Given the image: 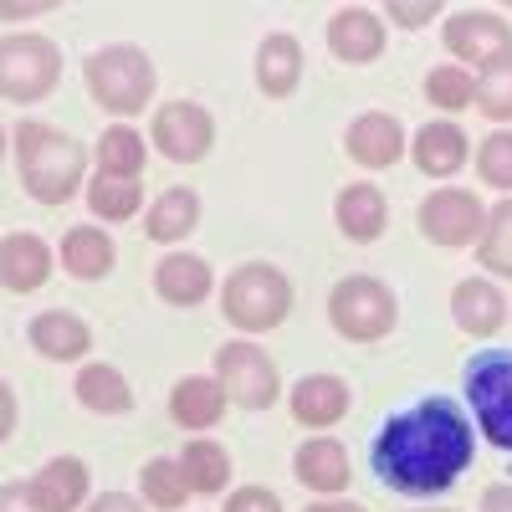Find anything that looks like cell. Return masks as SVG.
I'll use <instances>...</instances> for the list:
<instances>
[{"instance_id":"cell-1","label":"cell","mask_w":512,"mask_h":512,"mask_svg":"<svg viewBox=\"0 0 512 512\" xmlns=\"http://www.w3.org/2000/svg\"><path fill=\"white\" fill-rule=\"evenodd\" d=\"M477 456V431L451 395H425L400 410L374 436V477L400 497H441L451 492Z\"/></svg>"},{"instance_id":"cell-2","label":"cell","mask_w":512,"mask_h":512,"mask_svg":"<svg viewBox=\"0 0 512 512\" xmlns=\"http://www.w3.org/2000/svg\"><path fill=\"white\" fill-rule=\"evenodd\" d=\"M11 154H16L21 190L36 205H67L82 185H88V169H93L88 144L62 134L57 123H41V118H21L11 128Z\"/></svg>"},{"instance_id":"cell-3","label":"cell","mask_w":512,"mask_h":512,"mask_svg":"<svg viewBox=\"0 0 512 512\" xmlns=\"http://www.w3.org/2000/svg\"><path fill=\"white\" fill-rule=\"evenodd\" d=\"M82 82L108 118H139L154 103L159 67L139 41H108V47L82 57Z\"/></svg>"},{"instance_id":"cell-4","label":"cell","mask_w":512,"mask_h":512,"mask_svg":"<svg viewBox=\"0 0 512 512\" xmlns=\"http://www.w3.org/2000/svg\"><path fill=\"white\" fill-rule=\"evenodd\" d=\"M216 297H221V318L241 338H262L287 323L297 287L277 262H241V267H231L226 282H216Z\"/></svg>"},{"instance_id":"cell-5","label":"cell","mask_w":512,"mask_h":512,"mask_svg":"<svg viewBox=\"0 0 512 512\" xmlns=\"http://www.w3.org/2000/svg\"><path fill=\"white\" fill-rule=\"evenodd\" d=\"M328 323L344 344H384L400 323V297L390 282L369 272H349L328 292Z\"/></svg>"},{"instance_id":"cell-6","label":"cell","mask_w":512,"mask_h":512,"mask_svg":"<svg viewBox=\"0 0 512 512\" xmlns=\"http://www.w3.org/2000/svg\"><path fill=\"white\" fill-rule=\"evenodd\" d=\"M62 47L41 31H11L0 36V98L6 103H47L62 82Z\"/></svg>"},{"instance_id":"cell-7","label":"cell","mask_w":512,"mask_h":512,"mask_svg":"<svg viewBox=\"0 0 512 512\" xmlns=\"http://www.w3.org/2000/svg\"><path fill=\"white\" fill-rule=\"evenodd\" d=\"M210 374L221 379L226 400L236 410H246V415H262V410H272L282 400V369L256 338H226V344L216 349Z\"/></svg>"},{"instance_id":"cell-8","label":"cell","mask_w":512,"mask_h":512,"mask_svg":"<svg viewBox=\"0 0 512 512\" xmlns=\"http://www.w3.org/2000/svg\"><path fill=\"white\" fill-rule=\"evenodd\" d=\"M466 405L477 431L497 451H512V349H482L466 359Z\"/></svg>"},{"instance_id":"cell-9","label":"cell","mask_w":512,"mask_h":512,"mask_svg":"<svg viewBox=\"0 0 512 512\" xmlns=\"http://www.w3.org/2000/svg\"><path fill=\"white\" fill-rule=\"evenodd\" d=\"M415 221H420V236L431 241V246H441V251H466V246H477V236H482L487 205H482L477 190L446 180V185H436L431 195L420 200V216H415Z\"/></svg>"},{"instance_id":"cell-10","label":"cell","mask_w":512,"mask_h":512,"mask_svg":"<svg viewBox=\"0 0 512 512\" xmlns=\"http://www.w3.org/2000/svg\"><path fill=\"white\" fill-rule=\"evenodd\" d=\"M149 144L169 159V164H200L216 149V113L195 98H169L154 108L149 118Z\"/></svg>"},{"instance_id":"cell-11","label":"cell","mask_w":512,"mask_h":512,"mask_svg":"<svg viewBox=\"0 0 512 512\" xmlns=\"http://www.w3.org/2000/svg\"><path fill=\"white\" fill-rule=\"evenodd\" d=\"M323 41H328V52L338 62L369 67V62L384 57V47H390V21H384L379 11H369V6H338L323 26Z\"/></svg>"},{"instance_id":"cell-12","label":"cell","mask_w":512,"mask_h":512,"mask_svg":"<svg viewBox=\"0 0 512 512\" xmlns=\"http://www.w3.org/2000/svg\"><path fill=\"white\" fill-rule=\"evenodd\" d=\"M405 144H410L405 123H400L395 113H384V108L354 113L349 128H344V154H349L359 169H369V175L400 164V159H405Z\"/></svg>"},{"instance_id":"cell-13","label":"cell","mask_w":512,"mask_h":512,"mask_svg":"<svg viewBox=\"0 0 512 512\" xmlns=\"http://www.w3.org/2000/svg\"><path fill=\"white\" fill-rule=\"evenodd\" d=\"M441 41H446V57L451 62L482 67V62L512 52V26L502 16H492V11H456V16H446Z\"/></svg>"},{"instance_id":"cell-14","label":"cell","mask_w":512,"mask_h":512,"mask_svg":"<svg viewBox=\"0 0 512 512\" xmlns=\"http://www.w3.org/2000/svg\"><path fill=\"white\" fill-rule=\"evenodd\" d=\"M292 477L303 482L313 497H344L349 482H354L349 446H344V441H333L328 431H313L303 446L292 451Z\"/></svg>"},{"instance_id":"cell-15","label":"cell","mask_w":512,"mask_h":512,"mask_svg":"<svg viewBox=\"0 0 512 512\" xmlns=\"http://www.w3.org/2000/svg\"><path fill=\"white\" fill-rule=\"evenodd\" d=\"M410 154H415V169L420 175H431V180H456L466 164H472V139H466V128L456 118H431V123H420L415 128V139H410Z\"/></svg>"},{"instance_id":"cell-16","label":"cell","mask_w":512,"mask_h":512,"mask_svg":"<svg viewBox=\"0 0 512 512\" xmlns=\"http://www.w3.org/2000/svg\"><path fill=\"white\" fill-rule=\"evenodd\" d=\"M26 344L52 364H82L93 354V323L77 318L72 308H47L26 323Z\"/></svg>"},{"instance_id":"cell-17","label":"cell","mask_w":512,"mask_h":512,"mask_svg":"<svg viewBox=\"0 0 512 512\" xmlns=\"http://www.w3.org/2000/svg\"><path fill=\"white\" fill-rule=\"evenodd\" d=\"M26 487H31L41 512H82L93 497V472L82 456H52L26 477Z\"/></svg>"},{"instance_id":"cell-18","label":"cell","mask_w":512,"mask_h":512,"mask_svg":"<svg viewBox=\"0 0 512 512\" xmlns=\"http://www.w3.org/2000/svg\"><path fill=\"white\" fill-rule=\"evenodd\" d=\"M333 226L354 246H374L384 231H390V200H384V190L374 180H354L333 200Z\"/></svg>"},{"instance_id":"cell-19","label":"cell","mask_w":512,"mask_h":512,"mask_svg":"<svg viewBox=\"0 0 512 512\" xmlns=\"http://www.w3.org/2000/svg\"><path fill=\"white\" fill-rule=\"evenodd\" d=\"M57 272V246H47L36 231H11L0 236V287L26 297L36 287H47V277Z\"/></svg>"},{"instance_id":"cell-20","label":"cell","mask_w":512,"mask_h":512,"mask_svg":"<svg viewBox=\"0 0 512 512\" xmlns=\"http://www.w3.org/2000/svg\"><path fill=\"white\" fill-rule=\"evenodd\" d=\"M226 410H231V400H226L216 374H185V379H175V390H169V420L190 436H210L226 420Z\"/></svg>"},{"instance_id":"cell-21","label":"cell","mask_w":512,"mask_h":512,"mask_svg":"<svg viewBox=\"0 0 512 512\" xmlns=\"http://www.w3.org/2000/svg\"><path fill=\"white\" fill-rule=\"evenodd\" d=\"M287 405H292L297 425H308V431H333V425L349 415L354 390H349V379H338V374H303L292 384Z\"/></svg>"},{"instance_id":"cell-22","label":"cell","mask_w":512,"mask_h":512,"mask_svg":"<svg viewBox=\"0 0 512 512\" xmlns=\"http://www.w3.org/2000/svg\"><path fill=\"white\" fill-rule=\"evenodd\" d=\"M256 88H262L267 98H292L297 88H303V67H308V57H303V41H297L292 31H267L262 41H256Z\"/></svg>"},{"instance_id":"cell-23","label":"cell","mask_w":512,"mask_h":512,"mask_svg":"<svg viewBox=\"0 0 512 512\" xmlns=\"http://www.w3.org/2000/svg\"><path fill=\"white\" fill-rule=\"evenodd\" d=\"M200 216H205V205H200V190L190 185H169L159 190L149 205H144V236L154 246H180L200 231Z\"/></svg>"},{"instance_id":"cell-24","label":"cell","mask_w":512,"mask_h":512,"mask_svg":"<svg viewBox=\"0 0 512 512\" xmlns=\"http://www.w3.org/2000/svg\"><path fill=\"white\" fill-rule=\"evenodd\" d=\"M451 318L466 338H492L507 323V297L497 287V277H461L451 292Z\"/></svg>"},{"instance_id":"cell-25","label":"cell","mask_w":512,"mask_h":512,"mask_svg":"<svg viewBox=\"0 0 512 512\" xmlns=\"http://www.w3.org/2000/svg\"><path fill=\"white\" fill-rule=\"evenodd\" d=\"M154 292L169 308H200L205 297L216 292V272H210V262L195 251H169L154 267Z\"/></svg>"},{"instance_id":"cell-26","label":"cell","mask_w":512,"mask_h":512,"mask_svg":"<svg viewBox=\"0 0 512 512\" xmlns=\"http://www.w3.org/2000/svg\"><path fill=\"white\" fill-rule=\"evenodd\" d=\"M57 267L72 282H103L118 267V246L103 226H67V236L57 241Z\"/></svg>"},{"instance_id":"cell-27","label":"cell","mask_w":512,"mask_h":512,"mask_svg":"<svg viewBox=\"0 0 512 512\" xmlns=\"http://www.w3.org/2000/svg\"><path fill=\"white\" fill-rule=\"evenodd\" d=\"M72 395L93 415H128L134 410V384L123 379L118 364H103V359H82V369L72 374Z\"/></svg>"},{"instance_id":"cell-28","label":"cell","mask_w":512,"mask_h":512,"mask_svg":"<svg viewBox=\"0 0 512 512\" xmlns=\"http://www.w3.org/2000/svg\"><path fill=\"white\" fill-rule=\"evenodd\" d=\"M144 164H149V139L128 118L108 123L103 134H98V144H93V169H98V175L144 180Z\"/></svg>"},{"instance_id":"cell-29","label":"cell","mask_w":512,"mask_h":512,"mask_svg":"<svg viewBox=\"0 0 512 512\" xmlns=\"http://www.w3.org/2000/svg\"><path fill=\"white\" fill-rule=\"evenodd\" d=\"M180 472L195 497H226L231 492V451L210 436H190L180 446Z\"/></svg>"},{"instance_id":"cell-30","label":"cell","mask_w":512,"mask_h":512,"mask_svg":"<svg viewBox=\"0 0 512 512\" xmlns=\"http://www.w3.org/2000/svg\"><path fill=\"white\" fill-rule=\"evenodd\" d=\"M82 200H88V210L103 221V226H123V221H134L144 216V185L139 180H118V175H98L93 169V180L82 185Z\"/></svg>"},{"instance_id":"cell-31","label":"cell","mask_w":512,"mask_h":512,"mask_svg":"<svg viewBox=\"0 0 512 512\" xmlns=\"http://www.w3.org/2000/svg\"><path fill=\"white\" fill-rule=\"evenodd\" d=\"M425 103H431L436 113L456 118L477 103V67H466V62H436L431 72H425Z\"/></svg>"},{"instance_id":"cell-32","label":"cell","mask_w":512,"mask_h":512,"mask_svg":"<svg viewBox=\"0 0 512 512\" xmlns=\"http://www.w3.org/2000/svg\"><path fill=\"white\" fill-rule=\"evenodd\" d=\"M139 497H144V507H154V512H185V502H190L195 492H190V482H185V472H180V456H154V461H144Z\"/></svg>"},{"instance_id":"cell-33","label":"cell","mask_w":512,"mask_h":512,"mask_svg":"<svg viewBox=\"0 0 512 512\" xmlns=\"http://www.w3.org/2000/svg\"><path fill=\"white\" fill-rule=\"evenodd\" d=\"M477 262L487 277L497 282H512V195L502 205L487 210V221H482V236H477Z\"/></svg>"},{"instance_id":"cell-34","label":"cell","mask_w":512,"mask_h":512,"mask_svg":"<svg viewBox=\"0 0 512 512\" xmlns=\"http://www.w3.org/2000/svg\"><path fill=\"white\" fill-rule=\"evenodd\" d=\"M472 108L487 123H512V52L477 67V103Z\"/></svg>"},{"instance_id":"cell-35","label":"cell","mask_w":512,"mask_h":512,"mask_svg":"<svg viewBox=\"0 0 512 512\" xmlns=\"http://www.w3.org/2000/svg\"><path fill=\"white\" fill-rule=\"evenodd\" d=\"M472 169H477V180L497 195H512V128H492V134L472 149Z\"/></svg>"},{"instance_id":"cell-36","label":"cell","mask_w":512,"mask_h":512,"mask_svg":"<svg viewBox=\"0 0 512 512\" xmlns=\"http://www.w3.org/2000/svg\"><path fill=\"white\" fill-rule=\"evenodd\" d=\"M441 11H446V0H384V21H395V26H405V31L431 26Z\"/></svg>"},{"instance_id":"cell-37","label":"cell","mask_w":512,"mask_h":512,"mask_svg":"<svg viewBox=\"0 0 512 512\" xmlns=\"http://www.w3.org/2000/svg\"><path fill=\"white\" fill-rule=\"evenodd\" d=\"M221 512H282V497H277L272 487H262V482H251V487L226 492Z\"/></svg>"},{"instance_id":"cell-38","label":"cell","mask_w":512,"mask_h":512,"mask_svg":"<svg viewBox=\"0 0 512 512\" xmlns=\"http://www.w3.org/2000/svg\"><path fill=\"white\" fill-rule=\"evenodd\" d=\"M62 6H67V0H0V21H6V26H26V21L52 16Z\"/></svg>"},{"instance_id":"cell-39","label":"cell","mask_w":512,"mask_h":512,"mask_svg":"<svg viewBox=\"0 0 512 512\" xmlns=\"http://www.w3.org/2000/svg\"><path fill=\"white\" fill-rule=\"evenodd\" d=\"M82 512H149V507L134 492H98V497H88V507H82Z\"/></svg>"},{"instance_id":"cell-40","label":"cell","mask_w":512,"mask_h":512,"mask_svg":"<svg viewBox=\"0 0 512 512\" xmlns=\"http://www.w3.org/2000/svg\"><path fill=\"white\" fill-rule=\"evenodd\" d=\"M0 512H41L26 482H0Z\"/></svg>"},{"instance_id":"cell-41","label":"cell","mask_w":512,"mask_h":512,"mask_svg":"<svg viewBox=\"0 0 512 512\" xmlns=\"http://www.w3.org/2000/svg\"><path fill=\"white\" fill-rule=\"evenodd\" d=\"M16 415H21V405H16V390L6 379H0V441H11V431H16Z\"/></svg>"},{"instance_id":"cell-42","label":"cell","mask_w":512,"mask_h":512,"mask_svg":"<svg viewBox=\"0 0 512 512\" xmlns=\"http://www.w3.org/2000/svg\"><path fill=\"white\" fill-rule=\"evenodd\" d=\"M477 512H512V487H507V482H492V487L477 497Z\"/></svg>"},{"instance_id":"cell-43","label":"cell","mask_w":512,"mask_h":512,"mask_svg":"<svg viewBox=\"0 0 512 512\" xmlns=\"http://www.w3.org/2000/svg\"><path fill=\"white\" fill-rule=\"evenodd\" d=\"M303 512H369V507H359V502H349V497H318V502H308Z\"/></svg>"},{"instance_id":"cell-44","label":"cell","mask_w":512,"mask_h":512,"mask_svg":"<svg viewBox=\"0 0 512 512\" xmlns=\"http://www.w3.org/2000/svg\"><path fill=\"white\" fill-rule=\"evenodd\" d=\"M6 149H11V134H6V123H0V159H6Z\"/></svg>"},{"instance_id":"cell-45","label":"cell","mask_w":512,"mask_h":512,"mask_svg":"<svg viewBox=\"0 0 512 512\" xmlns=\"http://www.w3.org/2000/svg\"><path fill=\"white\" fill-rule=\"evenodd\" d=\"M415 512H456V507H415Z\"/></svg>"},{"instance_id":"cell-46","label":"cell","mask_w":512,"mask_h":512,"mask_svg":"<svg viewBox=\"0 0 512 512\" xmlns=\"http://www.w3.org/2000/svg\"><path fill=\"white\" fill-rule=\"evenodd\" d=\"M497 6H502V11H512V0H497Z\"/></svg>"},{"instance_id":"cell-47","label":"cell","mask_w":512,"mask_h":512,"mask_svg":"<svg viewBox=\"0 0 512 512\" xmlns=\"http://www.w3.org/2000/svg\"><path fill=\"white\" fill-rule=\"evenodd\" d=\"M344 6H359V0H344Z\"/></svg>"}]
</instances>
